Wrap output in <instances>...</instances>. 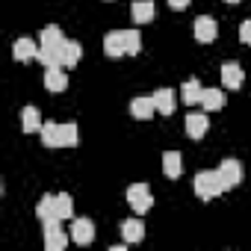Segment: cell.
I'll use <instances>...</instances> for the list:
<instances>
[{
    "label": "cell",
    "mask_w": 251,
    "mask_h": 251,
    "mask_svg": "<svg viewBox=\"0 0 251 251\" xmlns=\"http://www.w3.org/2000/svg\"><path fill=\"white\" fill-rule=\"evenodd\" d=\"M45 86H48V92H65V86H68L65 65H50L45 71Z\"/></svg>",
    "instance_id": "cell-10"
},
{
    "label": "cell",
    "mask_w": 251,
    "mask_h": 251,
    "mask_svg": "<svg viewBox=\"0 0 251 251\" xmlns=\"http://www.w3.org/2000/svg\"><path fill=\"white\" fill-rule=\"evenodd\" d=\"M154 12H157L154 0H133V6H130V18L136 24H151L154 21Z\"/></svg>",
    "instance_id": "cell-9"
},
{
    "label": "cell",
    "mask_w": 251,
    "mask_h": 251,
    "mask_svg": "<svg viewBox=\"0 0 251 251\" xmlns=\"http://www.w3.org/2000/svg\"><path fill=\"white\" fill-rule=\"evenodd\" d=\"M68 233L62 230V227H50V230H45V248L48 251H62L65 245H68Z\"/></svg>",
    "instance_id": "cell-19"
},
{
    "label": "cell",
    "mask_w": 251,
    "mask_h": 251,
    "mask_svg": "<svg viewBox=\"0 0 251 251\" xmlns=\"http://www.w3.org/2000/svg\"><path fill=\"white\" fill-rule=\"evenodd\" d=\"M151 98H154V103H157V112H163V115H172L175 106H177V95H175L172 89H157Z\"/></svg>",
    "instance_id": "cell-13"
},
{
    "label": "cell",
    "mask_w": 251,
    "mask_h": 251,
    "mask_svg": "<svg viewBox=\"0 0 251 251\" xmlns=\"http://www.w3.org/2000/svg\"><path fill=\"white\" fill-rule=\"evenodd\" d=\"M121 236H124V242H142V239H145V225H142L139 219L121 222Z\"/></svg>",
    "instance_id": "cell-16"
},
{
    "label": "cell",
    "mask_w": 251,
    "mask_h": 251,
    "mask_svg": "<svg viewBox=\"0 0 251 251\" xmlns=\"http://www.w3.org/2000/svg\"><path fill=\"white\" fill-rule=\"evenodd\" d=\"M169 6H172V9H186L189 0H169Z\"/></svg>",
    "instance_id": "cell-26"
},
{
    "label": "cell",
    "mask_w": 251,
    "mask_h": 251,
    "mask_svg": "<svg viewBox=\"0 0 251 251\" xmlns=\"http://www.w3.org/2000/svg\"><path fill=\"white\" fill-rule=\"evenodd\" d=\"M201 106H204L207 112H219V109H225V92H222V89H204V95H201Z\"/></svg>",
    "instance_id": "cell-18"
},
{
    "label": "cell",
    "mask_w": 251,
    "mask_h": 251,
    "mask_svg": "<svg viewBox=\"0 0 251 251\" xmlns=\"http://www.w3.org/2000/svg\"><path fill=\"white\" fill-rule=\"evenodd\" d=\"M80 59H83V45L68 39V42H65V53H62V65H65V68H74Z\"/></svg>",
    "instance_id": "cell-22"
},
{
    "label": "cell",
    "mask_w": 251,
    "mask_h": 251,
    "mask_svg": "<svg viewBox=\"0 0 251 251\" xmlns=\"http://www.w3.org/2000/svg\"><path fill=\"white\" fill-rule=\"evenodd\" d=\"M42 142H45V148H74V145L80 142L77 124L45 121V124H42Z\"/></svg>",
    "instance_id": "cell-2"
},
{
    "label": "cell",
    "mask_w": 251,
    "mask_h": 251,
    "mask_svg": "<svg viewBox=\"0 0 251 251\" xmlns=\"http://www.w3.org/2000/svg\"><path fill=\"white\" fill-rule=\"evenodd\" d=\"M239 39L251 48V21H242V27H239Z\"/></svg>",
    "instance_id": "cell-25"
},
{
    "label": "cell",
    "mask_w": 251,
    "mask_h": 251,
    "mask_svg": "<svg viewBox=\"0 0 251 251\" xmlns=\"http://www.w3.org/2000/svg\"><path fill=\"white\" fill-rule=\"evenodd\" d=\"M95 239V225L89 219H74L71 222V242L77 245H89Z\"/></svg>",
    "instance_id": "cell-7"
},
{
    "label": "cell",
    "mask_w": 251,
    "mask_h": 251,
    "mask_svg": "<svg viewBox=\"0 0 251 251\" xmlns=\"http://www.w3.org/2000/svg\"><path fill=\"white\" fill-rule=\"evenodd\" d=\"M216 36H219V24H216L210 15H201V18H195V39H198L201 45H210V42H216Z\"/></svg>",
    "instance_id": "cell-6"
},
{
    "label": "cell",
    "mask_w": 251,
    "mask_h": 251,
    "mask_svg": "<svg viewBox=\"0 0 251 251\" xmlns=\"http://www.w3.org/2000/svg\"><path fill=\"white\" fill-rule=\"evenodd\" d=\"M68 39L62 36V30L56 27V24H50V27H45L42 30V48H62Z\"/></svg>",
    "instance_id": "cell-21"
},
{
    "label": "cell",
    "mask_w": 251,
    "mask_h": 251,
    "mask_svg": "<svg viewBox=\"0 0 251 251\" xmlns=\"http://www.w3.org/2000/svg\"><path fill=\"white\" fill-rule=\"evenodd\" d=\"M186 133H189V139H204V133H207V112H189L186 115Z\"/></svg>",
    "instance_id": "cell-12"
},
{
    "label": "cell",
    "mask_w": 251,
    "mask_h": 251,
    "mask_svg": "<svg viewBox=\"0 0 251 251\" xmlns=\"http://www.w3.org/2000/svg\"><path fill=\"white\" fill-rule=\"evenodd\" d=\"M42 115H39V109L36 106H24L21 109V127H24V133H39L42 130Z\"/></svg>",
    "instance_id": "cell-15"
},
{
    "label": "cell",
    "mask_w": 251,
    "mask_h": 251,
    "mask_svg": "<svg viewBox=\"0 0 251 251\" xmlns=\"http://www.w3.org/2000/svg\"><path fill=\"white\" fill-rule=\"evenodd\" d=\"M12 56H15V62H30V59H36L39 56V48H36V42L33 39H18L15 45H12Z\"/></svg>",
    "instance_id": "cell-11"
},
{
    "label": "cell",
    "mask_w": 251,
    "mask_h": 251,
    "mask_svg": "<svg viewBox=\"0 0 251 251\" xmlns=\"http://www.w3.org/2000/svg\"><path fill=\"white\" fill-rule=\"evenodd\" d=\"M142 50V39L136 30H112L103 36V53L118 59V56H136Z\"/></svg>",
    "instance_id": "cell-1"
},
{
    "label": "cell",
    "mask_w": 251,
    "mask_h": 251,
    "mask_svg": "<svg viewBox=\"0 0 251 251\" xmlns=\"http://www.w3.org/2000/svg\"><path fill=\"white\" fill-rule=\"evenodd\" d=\"M242 175H245V169H242V163L239 160H222V166H219V177H222V183H225V192L227 189H233V186H239L242 183Z\"/></svg>",
    "instance_id": "cell-5"
},
{
    "label": "cell",
    "mask_w": 251,
    "mask_h": 251,
    "mask_svg": "<svg viewBox=\"0 0 251 251\" xmlns=\"http://www.w3.org/2000/svg\"><path fill=\"white\" fill-rule=\"evenodd\" d=\"M242 83H245V71H242L236 62H225V65H222V86L236 92Z\"/></svg>",
    "instance_id": "cell-8"
},
{
    "label": "cell",
    "mask_w": 251,
    "mask_h": 251,
    "mask_svg": "<svg viewBox=\"0 0 251 251\" xmlns=\"http://www.w3.org/2000/svg\"><path fill=\"white\" fill-rule=\"evenodd\" d=\"M36 216L45 222V219H53L56 216V195H42L39 204H36ZM59 219V216H56Z\"/></svg>",
    "instance_id": "cell-23"
},
{
    "label": "cell",
    "mask_w": 251,
    "mask_h": 251,
    "mask_svg": "<svg viewBox=\"0 0 251 251\" xmlns=\"http://www.w3.org/2000/svg\"><path fill=\"white\" fill-rule=\"evenodd\" d=\"M225 3H239V0H225Z\"/></svg>",
    "instance_id": "cell-27"
},
{
    "label": "cell",
    "mask_w": 251,
    "mask_h": 251,
    "mask_svg": "<svg viewBox=\"0 0 251 251\" xmlns=\"http://www.w3.org/2000/svg\"><path fill=\"white\" fill-rule=\"evenodd\" d=\"M201 95H204V89H201V83L192 77V80H186L183 86H180V98L189 103V106H195V103H201Z\"/></svg>",
    "instance_id": "cell-20"
},
{
    "label": "cell",
    "mask_w": 251,
    "mask_h": 251,
    "mask_svg": "<svg viewBox=\"0 0 251 251\" xmlns=\"http://www.w3.org/2000/svg\"><path fill=\"white\" fill-rule=\"evenodd\" d=\"M163 172H166V177L177 180L180 172H183V157H180L177 151H166V154H163Z\"/></svg>",
    "instance_id": "cell-17"
},
{
    "label": "cell",
    "mask_w": 251,
    "mask_h": 251,
    "mask_svg": "<svg viewBox=\"0 0 251 251\" xmlns=\"http://www.w3.org/2000/svg\"><path fill=\"white\" fill-rule=\"evenodd\" d=\"M56 216H59L62 222L74 216V201H71L68 192H59V195H56Z\"/></svg>",
    "instance_id": "cell-24"
},
{
    "label": "cell",
    "mask_w": 251,
    "mask_h": 251,
    "mask_svg": "<svg viewBox=\"0 0 251 251\" xmlns=\"http://www.w3.org/2000/svg\"><path fill=\"white\" fill-rule=\"evenodd\" d=\"M154 112H157V103H154V98H133V100H130V115H133V118H142V121H148Z\"/></svg>",
    "instance_id": "cell-14"
},
{
    "label": "cell",
    "mask_w": 251,
    "mask_h": 251,
    "mask_svg": "<svg viewBox=\"0 0 251 251\" xmlns=\"http://www.w3.org/2000/svg\"><path fill=\"white\" fill-rule=\"evenodd\" d=\"M127 204L136 210V213H148L154 207V192L148 183H133L127 186Z\"/></svg>",
    "instance_id": "cell-4"
},
{
    "label": "cell",
    "mask_w": 251,
    "mask_h": 251,
    "mask_svg": "<svg viewBox=\"0 0 251 251\" xmlns=\"http://www.w3.org/2000/svg\"><path fill=\"white\" fill-rule=\"evenodd\" d=\"M192 186H195V195H198L201 201H213V198H219V195L225 192V183H222V177H219V169H216V172H198Z\"/></svg>",
    "instance_id": "cell-3"
}]
</instances>
